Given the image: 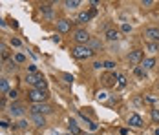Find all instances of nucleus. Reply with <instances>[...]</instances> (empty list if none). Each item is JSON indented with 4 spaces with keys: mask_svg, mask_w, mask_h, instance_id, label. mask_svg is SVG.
Returning a JSON list of instances; mask_svg holds the SVG:
<instances>
[{
    "mask_svg": "<svg viewBox=\"0 0 159 135\" xmlns=\"http://www.w3.org/2000/svg\"><path fill=\"white\" fill-rule=\"evenodd\" d=\"M71 55L79 60H84V59L93 57V55H95V49L90 47V46H75V47L71 49Z\"/></svg>",
    "mask_w": 159,
    "mask_h": 135,
    "instance_id": "f257e3e1",
    "label": "nucleus"
},
{
    "mask_svg": "<svg viewBox=\"0 0 159 135\" xmlns=\"http://www.w3.org/2000/svg\"><path fill=\"white\" fill-rule=\"evenodd\" d=\"M28 99L31 101L33 104H39V102H44V101L48 99V93H46V91H40V90H35V88H33V90L28 93Z\"/></svg>",
    "mask_w": 159,
    "mask_h": 135,
    "instance_id": "f03ea898",
    "label": "nucleus"
},
{
    "mask_svg": "<svg viewBox=\"0 0 159 135\" xmlns=\"http://www.w3.org/2000/svg\"><path fill=\"white\" fill-rule=\"evenodd\" d=\"M73 38H75V42H79V46H86L90 42V35L86 29H77L73 33Z\"/></svg>",
    "mask_w": 159,
    "mask_h": 135,
    "instance_id": "7ed1b4c3",
    "label": "nucleus"
},
{
    "mask_svg": "<svg viewBox=\"0 0 159 135\" xmlns=\"http://www.w3.org/2000/svg\"><path fill=\"white\" fill-rule=\"evenodd\" d=\"M31 115H46L51 111V108L48 104H44V102H39V104H31Z\"/></svg>",
    "mask_w": 159,
    "mask_h": 135,
    "instance_id": "20e7f679",
    "label": "nucleus"
},
{
    "mask_svg": "<svg viewBox=\"0 0 159 135\" xmlns=\"http://www.w3.org/2000/svg\"><path fill=\"white\" fill-rule=\"evenodd\" d=\"M141 60H143V51H141V49H134V51H130V55H128V62H130L132 66L139 64Z\"/></svg>",
    "mask_w": 159,
    "mask_h": 135,
    "instance_id": "39448f33",
    "label": "nucleus"
},
{
    "mask_svg": "<svg viewBox=\"0 0 159 135\" xmlns=\"http://www.w3.org/2000/svg\"><path fill=\"white\" fill-rule=\"evenodd\" d=\"M128 124H130V126H135V128H143L144 126L143 119H141L137 113H132V115L128 117Z\"/></svg>",
    "mask_w": 159,
    "mask_h": 135,
    "instance_id": "423d86ee",
    "label": "nucleus"
},
{
    "mask_svg": "<svg viewBox=\"0 0 159 135\" xmlns=\"http://www.w3.org/2000/svg\"><path fill=\"white\" fill-rule=\"evenodd\" d=\"M144 37L148 40H159V29L157 28H146L144 29Z\"/></svg>",
    "mask_w": 159,
    "mask_h": 135,
    "instance_id": "0eeeda50",
    "label": "nucleus"
},
{
    "mask_svg": "<svg viewBox=\"0 0 159 135\" xmlns=\"http://www.w3.org/2000/svg\"><path fill=\"white\" fill-rule=\"evenodd\" d=\"M57 29L61 31V33H68V31L71 29V22H70V20H59V22H57Z\"/></svg>",
    "mask_w": 159,
    "mask_h": 135,
    "instance_id": "6e6552de",
    "label": "nucleus"
},
{
    "mask_svg": "<svg viewBox=\"0 0 159 135\" xmlns=\"http://www.w3.org/2000/svg\"><path fill=\"white\" fill-rule=\"evenodd\" d=\"M44 77L39 75V73H28V77H26V80H28V84H31V86H37L40 80H42Z\"/></svg>",
    "mask_w": 159,
    "mask_h": 135,
    "instance_id": "1a4fd4ad",
    "label": "nucleus"
},
{
    "mask_svg": "<svg viewBox=\"0 0 159 135\" xmlns=\"http://www.w3.org/2000/svg\"><path fill=\"white\" fill-rule=\"evenodd\" d=\"M117 79H119V75H115V73L111 71V73H108V75H104V79H102V80H104V84H106V86H113Z\"/></svg>",
    "mask_w": 159,
    "mask_h": 135,
    "instance_id": "9d476101",
    "label": "nucleus"
},
{
    "mask_svg": "<svg viewBox=\"0 0 159 135\" xmlns=\"http://www.w3.org/2000/svg\"><path fill=\"white\" fill-rule=\"evenodd\" d=\"M13 115H16V117H20V115H24V108L20 104H11V110H9Z\"/></svg>",
    "mask_w": 159,
    "mask_h": 135,
    "instance_id": "9b49d317",
    "label": "nucleus"
},
{
    "mask_svg": "<svg viewBox=\"0 0 159 135\" xmlns=\"http://www.w3.org/2000/svg\"><path fill=\"white\" fill-rule=\"evenodd\" d=\"M104 37H106L108 40H117V38H119V31L117 29H106Z\"/></svg>",
    "mask_w": 159,
    "mask_h": 135,
    "instance_id": "f8f14e48",
    "label": "nucleus"
},
{
    "mask_svg": "<svg viewBox=\"0 0 159 135\" xmlns=\"http://www.w3.org/2000/svg\"><path fill=\"white\" fill-rule=\"evenodd\" d=\"M154 66H156V59H144L141 68H143V70H152Z\"/></svg>",
    "mask_w": 159,
    "mask_h": 135,
    "instance_id": "ddd939ff",
    "label": "nucleus"
},
{
    "mask_svg": "<svg viewBox=\"0 0 159 135\" xmlns=\"http://www.w3.org/2000/svg\"><path fill=\"white\" fill-rule=\"evenodd\" d=\"M90 18H92V15H90V13L82 11V13H79V16H77V22H80V24H84V22H90Z\"/></svg>",
    "mask_w": 159,
    "mask_h": 135,
    "instance_id": "4468645a",
    "label": "nucleus"
},
{
    "mask_svg": "<svg viewBox=\"0 0 159 135\" xmlns=\"http://www.w3.org/2000/svg\"><path fill=\"white\" fill-rule=\"evenodd\" d=\"M33 117V122L37 124V126H46V119H44V115H31Z\"/></svg>",
    "mask_w": 159,
    "mask_h": 135,
    "instance_id": "2eb2a0df",
    "label": "nucleus"
},
{
    "mask_svg": "<svg viewBox=\"0 0 159 135\" xmlns=\"http://www.w3.org/2000/svg\"><path fill=\"white\" fill-rule=\"evenodd\" d=\"M64 6H66L68 9H73V7H79V6H80V0H66V2H64Z\"/></svg>",
    "mask_w": 159,
    "mask_h": 135,
    "instance_id": "dca6fc26",
    "label": "nucleus"
},
{
    "mask_svg": "<svg viewBox=\"0 0 159 135\" xmlns=\"http://www.w3.org/2000/svg\"><path fill=\"white\" fill-rule=\"evenodd\" d=\"M134 73H135V77H139V79H144L146 77V70H143L141 66H135L134 68Z\"/></svg>",
    "mask_w": 159,
    "mask_h": 135,
    "instance_id": "f3484780",
    "label": "nucleus"
},
{
    "mask_svg": "<svg viewBox=\"0 0 159 135\" xmlns=\"http://www.w3.org/2000/svg\"><path fill=\"white\" fill-rule=\"evenodd\" d=\"M70 132L73 135H79L80 133V130H79V126L75 124V120H70Z\"/></svg>",
    "mask_w": 159,
    "mask_h": 135,
    "instance_id": "a211bd4d",
    "label": "nucleus"
},
{
    "mask_svg": "<svg viewBox=\"0 0 159 135\" xmlns=\"http://www.w3.org/2000/svg\"><path fill=\"white\" fill-rule=\"evenodd\" d=\"M40 9L44 11V15H46V16H53V11H51L49 4H42V6H40Z\"/></svg>",
    "mask_w": 159,
    "mask_h": 135,
    "instance_id": "6ab92c4d",
    "label": "nucleus"
},
{
    "mask_svg": "<svg viewBox=\"0 0 159 135\" xmlns=\"http://www.w3.org/2000/svg\"><path fill=\"white\" fill-rule=\"evenodd\" d=\"M0 91H4V93H7V91H9V82H7L6 79H2V80H0Z\"/></svg>",
    "mask_w": 159,
    "mask_h": 135,
    "instance_id": "aec40b11",
    "label": "nucleus"
},
{
    "mask_svg": "<svg viewBox=\"0 0 159 135\" xmlns=\"http://www.w3.org/2000/svg\"><path fill=\"white\" fill-rule=\"evenodd\" d=\"M146 49H148L150 53H156V51H159V44L157 42H150V44L146 46Z\"/></svg>",
    "mask_w": 159,
    "mask_h": 135,
    "instance_id": "412c9836",
    "label": "nucleus"
},
{
    "mask_svg": "<svg viewBox=\"0 0 159 135\" xmlns=\"http://www.w3.org/2000/svg\"><path fill=\"white\" fill-rule=\"evenodd\" d=\"M46 88H48V82H46L44 79H42V80H40V82L35 86V90H40V91H46Z\"/></svg>",
    "mask_w": 159,
    "mask_h": 135,
    "instance_id": "4be33fe9",
    "label": "nucleus"
},
{
    "mask_svg": "<svg viewBox=\"0 0 159 135\" xmlns=\"http://www.w3.org/2000/svg\"><path fill=\"white\" fill-rule=\"evenodd\" d=\"M117 86H119V88H125V86H126V77L125 75H119V79H117Z\"/></svg>",
    "mask_w": 159,
    "mask_h": 135,
    "instance_id": "5701e85b",
    "label": "nucleus"
},
{
    "mask_svg": "<svg viewBox=\"0 0 159 135\" xmlns=\"http://www.w3.org/2000/svg\"><path fill=\"white\" fill-rule=\"evenodd\" d=\"M152 120L159 122V110H152Z\"/></svg>",
    "mask_w": 159,
    "mask_h": 135,
    "instance_id": "b1692460",
    "label": "nucleus"
},
{
    "mask_svg": "<svg viewBox=\"0 0 159 135\" xmlns=\"http://www.w3.org/2000/svg\"><path fill=\"white\" fill-rule=\"evenodd\" d=\"M113 66H115V64H113L111 60H106V62H102V68H106V70H113Z\"/></svg>",
    "mask_w": 159,
    "mask_h": 135,
    "instance_id": "393cba45",
    "label": "nucleus"
},
{
    "mask_svg": "<svg viewBox=\"0 0 159 135\" xmlns=\"http://www.w3.org/2000/svg\"><path fill=\"white\" fill-rule=\"evenodd\" d=\"M121 31H123V33H130V31H132V26H130V24H123V26H121Z\"/></svg>",
    "mask_w": 159,
    "mask_h": 135,
    "instance_id": "a878e982",
    "label": "nucleus"
},
{
    "mask_svg": "<svg viewBox=\"0 0 159 135\" xmlns=\"http://www.w3.org/2000/svg\"><path fill=\"white\" fill-rule=\"evenodd\" d=\"M7 97H9V99H13V101H15L16 97H18V93H16L15 90H9V91H7Z\"/></svg>",
    "mask_w": 159,
    "mask_h": 135,
    "instance_id": "bb28decb",
    "label": "nucleus"
},
{
    "mask_svg": "<svg viewBox=\"0 0 159 135\" xmlns=\"http://www.w3.org/2000/svg\"><path fill=\"white\" fill-rule=\"evenodd\" d=\"M15 60H16V62H26V57H24L22 53H16V55H15Z\"/></svg>",
    "mask_w": 159,
    "mask_h": 135,
    "instance_id": "cd10ccee",
    "label": "nucleus"
},
{
    "mask_svg": "<svg viewBox=\"0 0 159 135\" xmlns=\"http://www.w3.org/2000/svg\"><path fill=\"white\" fill-rule=\"evenodd\" d=\"M28 71H30V73H37V66H35V64H30V66H28Z\"/></svg>",
    "mask_w": 159,
    "mask_h": 135,
    "instance_id": "c85d7f7f",
    "label": "nucleus"
},
{
    "mask_svg": "<svg viewBox=\"0 0 159 135\" xmlns=\"http://www.w3.org/2000/svg\"><path fill=\"white\" fill-rule=\"evenodd\" d=\"M16 128H20V130H24V128H28V122H26V120H20Z\"/></svg>",
    "mask_w": 159,
    "mask_h": 135,
    "instance_id": "c756f323",
    "label": "nucleus"
},
{
    "mask_svg": "<svg viewBox=\"0 0 159 135\" xmlns=\"http://www.w3.org/2000/svg\"><path fill=\"white\" fill-rule=\"evenodd\" d=\"M141 4H143V7H150V6H152L154 2H152V0H143Z\"/></svg>",
    "mask_w": 159,
    "mask_h": 135,
    "instance_id": "7c9ffc66",
    "label": "nucleus"
},
{
    "mask_svg": "<svg viewBox=\"0 0 159 135\" xmlns=\"http://www.w3.org/2000/svg\"><path fill=\"white\" fill-rule=\"evenodd\" d=\"M64 80H66V82H71V80H73V77H71V75H70V73H64Z\"/></svg>",
    "mask_w": 159,
    "mask_h": 135,
    "instance_id": "2f4dec72",
    "label": "nucleus"
},
{
    "mask_svg": "<svg viewBox=\"0 0 159 135\" xmlns=\"http://www.w3.org/2000/svg\"><path fill=\"white\" fill-rule=\"evenodd\" d=\"M0 128H9V122L7 120H0Z\"/></svg>",
    "mask_w": 159,
    "mask_h": 135,
    "instance_id": "473e14b6",
    "label": "nucleus"
},
{
    "mask_svg": "<svg viewBox=\"0 0 159 135\" xmlns=\"http://www.w3.org/2000/svg\"><path fill=\"white\" fill-rule=\"evenodd\" d=\"M93 68H95V70H101V68H102V62H93Z\"/></svg>",
    "mask_w": 159,
    "mask_h": 135,
    "instance_id": "72a5a7b5",
    "label": "nucleus"
},
{
    "mask_svg": "<svg viewBox=\"0 0 159 135\" xmlns=\"http://www.w3.org/2000/svg\"><path fill=\"white\" fill-rule=\"evenodd\" d=\"M97 99H99V101H104V99H106V93H99Z\"/></svg>",
    "mask_w": 159,
    "mask_h": 135,
    "instance_id": "f704fd0d",
    "label": "nucleus"
},
{
    "mask_svg": "<svg viewBox=\"0 0 159 135\" xmlns=\"http://www.w3.org/2000/svg\"><path fill=\"white\" fill-rule=\"evenodd\" d=\"M144 101H146V102H150V104H154V102H156V99H154V97H146Z\"/></svg>",
    "mask_w": 159,
    "mask_h": 135,
    "instance_id": "c9c22d12",
    "label": "nucleus"
},
{
    "mask_svg": "<svg viewBox=\"0 0 159 135\" xmlns=\"http://www.w3.org/2000/svg\"><path fill=\"white\" fill-rule=\"evenodd\" d=\"M13 46H20V40H16V38H13V42H11Z\"/></svg>",
    "mask_w": 159,
    "mask_h": 135,
    "instance_id": "e433bc0d",
    "label": "nucleus"
},
{
    "mask_svg": "<svg viewBox=\"0 0 159 135\" xmlns=\"http://www.w3.org/2000/svg\"><path fill=\"white\" fill-rule=\"evenodd\" d=\"M156 135H159V128H157V130H156Z\"/></svg>",
    "mask_w": 159,
    "mask_h": 135,
    "instance_id": "4c0bfd02",
    "label": "nucleus"
},
{
    "mask_svg": "<svg viewBox=\"0 0 159 135\" xmlns=\"http://www.w3.org/2000/svg\"><path fill=\"white\" fill-rule=\"evenodd\" d=\"M68 135H73V133H68Z\"/></svg>",
    "mask_w": 159,
    "mask_h": 135,
    "instance_id": "58836bf2",
    "label": "nucleus"
}]
</instances>
